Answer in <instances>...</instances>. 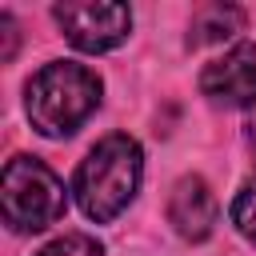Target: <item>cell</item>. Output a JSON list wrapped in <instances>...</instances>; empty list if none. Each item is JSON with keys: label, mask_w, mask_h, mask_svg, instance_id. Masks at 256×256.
Wrapping results in <instances>:
<instances>
[{"label": "cell", "mask_w": 256, "mask_h": 256, "mask_svg": "<svg viewBox=\"0 0 256 256\" xmlns=\"http://www.w3.org/2000/svg\"><path fill=\"white\" fill-rule=\"evenodd\" d=\"M140 176H144V152L132 136L124 132H112L104 136L76 168V180H72V192H76V204L88 220L96 224H108L116 220L136 188H140Z\"/></svg>", "instance_id": "cell-1"}, {"label": "cell", "mask_w": 256, "mask_h": 256, "mask_svg": "<svg viewBox=\"0 0 256 256\" xmlns=\"http://www.w3.org/2000/svg\"><path fill=\"white\" fill-rule=\"evenodd\" d=\"M100 104V76L76 60H52L28 80V120L40 136H72Z\"/></svg>", "instance_id": "cell-2"}, {"label": "cell", "mask_w": 256, "mask_h": 256, "mask_svg": "<svg viewBox=\"0 0 256 256\" xmlns=\"http://www.w3.org/2000/svg\"><path fill=\"white\" fill-rule=\"evenodd\" d=\"M64 180L36 156H12L0 172V208L16 232H40L64 216Z\"/></svg>", "instance_id": "cell-3"}, {"label": "cell", "mask_w": 256, "mask_h": 256, "mask_svg": "<svg viewBox=\"0 0 256 256\" xmlns=\"http://www.w3.org/2000/svg\"><path fill=\"white\" fill-rule=\"evenodd\" d=\"M56 24L64 28L68 44L80 48V52H108L116 44L128 40V28H132V8L128 4H76V0H64L52 8Z\"/></svg>", "instance_id": "cell-4"}, {"label": "cell", "mask_w": 256, "mask_h": 256, "mask_svg": "<svg viewBox=\"0 0 256 256\" xmlns=\"http://www.w3.org/2000/svg\"><path fill=\"white\" fill-rule=\"evenodd\" d=\"M200 92L224 108H252L256 104V44H236L216 56L200 72Z\"/></svg>", "instance_id": "cell-5"}, {"label": "cell", "mask_w": 256, "mask_h": 256, "mask_svg": "<svg viewBox=\"0 0 256 256\" xmlns=\"http://www.w3.org/2000/svg\"><path fill=\"white\" fill-rule=\"evenodd\" d=\"M220 204L208 188V180L200 176H180L172 196H168V224L184 236V240H204L216 228Z\"/></svg>", "instance_id": "cell-6"}, {"label": "cell", "mask_w": 256, "mask_h": 256, "mask_svg": "<svg viewBox=\"0 0 256 256\" xmlns=\"http://www.w3.org/2000/svg\"><path fill=\"white\" fill-rule=\"evenodd\" d=\"M236 32H244V12L236 4H204L192 12L188 24V48H208V44H224Z\"/></svg>", "instance_id": "cell-7"}, {"label": "cell", "mask_w": 256, "mask_h": 256, "mask_svg": "<svg viewBox=\"0 0 256 256\" xmlns=\"http://www.w3.org/2000/svg\"><path fill=\"white\" fill-rule=\"evenodd\" d=\"M232 224H236V232L244 236V240H252L256 244V180H248L240 192H236V200H232Z\"/></svg>", "instance_id": "cell-8"}, {"label": "cell", "mask_w": 256, "mask_h": 256, "mask_svg": "<svg viewBox=\"0 0 256 256\" xmlns=\"http://www.w3.org/2000/svg\"><path fill=\"white\" fill-rule=\"evenodd\" d=\"M36 256H104V248H100L92 236H84V232H68V236H60V240L44 244Z\"/></svg>", "instance_id": "cell-9"}, {"label": "cell", "mask_w": 256, "mask_h": 256, "mask_svg": "<svg viewBox=\"0 0 256 256\" xmlns=\"http://www.w3.org/2000/svg\"><path fill=\"white\" fill-rule=\"evenodd\" d=\"M0 36H4V52H0V60L8 64V60L16 56V36H20V32H16V20H12L8 12H0Z\"/></svg>", "instance_id": "cell-10"}, {"label": "cell", "mask_w": 256, "mask_h": 256, "mask_svg": "<svg viewBox=\"0 0 256 256\" xmlns=\"http://www.w3.org/2000/svg\"><path fill=\"white\" fill-rule=\"evenodd\" d=\"M248 144H252V152H256V120L248 124Z\"/></svg>", "instance_id": "cell-11"}]
</instances>
